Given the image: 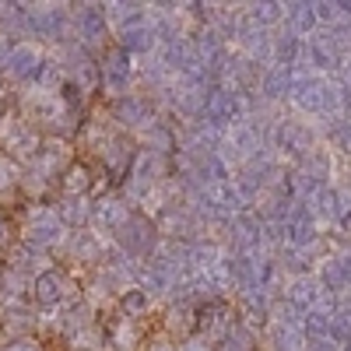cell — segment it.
I'll return each mask as SVG.
<instances>
[{
	"mask_svg": "<svg viewBox=\"0 0 351 351\" xmlns=\"http://www.w3.org/2000/svg\"><path fill=\"white\" fill-rule=\"evenodd\" d=\"M8 263H11L14 274H21V278H28V281H36V278H43L46 271H53L46 250H36V246H28V243L14 246V253H11Z\"/></svg>",
	"mask_w": 351,
	"mask_h": 351,
	"instance_id": "3957f363",
	"label": "cell"
},
{
	"mask_svg": "<svg viewBox=\"0 0 351 351\" xmlns=\"http://www.w3.org/2000/svg\"><path fill=\"white\" fill-rule=\"evenodd\" d=\"M18 183H21L18 165H14V162H0V197L14 193V186H18Z\"/></svg>",
	"mask_w": 351,
	"mask_h": 351,
	"instance_id": "ba28073f",
	"label": "cell"
},
{
	"mask_svg": "<svg viewBox=\"0 0 351 351\" xmlns=\"http://www.w3.org/2000/svg\"><path fill=\"white\" fill-rule=\"evenodd\" d=\"M152 351H172V348H152Z\"/></svg>",
	"mask_w": 351,
	"mask_h": 351,
	"instance_id": "4fadbf2b",
	"label": "cell"
},
{
	"mask_svg": "<svg viewBox=\"0 0 351 351\" xmlns=\"http://www.w3.org/2000/svg\"><path fill=\"white\" fill-rule=\"evenodd\" d=\"M56 215L64 218V225H74V228H84L88 221L95 218V204L88 197H64V204L56 208Z\"/></svg>",
	"mask_w": 351,
	"mask_h": 351,
	"instance_id": "5b68a950",
	"label": "cell"
},
{
	"mask_svg": "<svg viewBox=\"0 0 351 351\" xmlns=\"http://www.w3.org/2000/svg\"><path fill=\"white\" fill-rule=\"evenodd\" d=\"M39 49L36 46H18V49H11V56H8V71L14 74V77H36L39 74Z\"/></svg>",
	"mask_w": 351,
	"mask_h": 351,
	"instance_id": "8992f818",
	"label": "cell"
},
{
	"mask_svg": "<svg viewBox=\"0 0 351 351\" xmlns=\"http://www.w3.org/2000/svg\"><path fill=\"white\" fill-rule=\"evenodd\" d=\"M88 186H92V176H88L84 165H71L64 176V197H84Z\"/></svg>",
	"mask_w": 351,
	"mask_h": 351,
	"instance_id": "52a82bcc",
	"label": "cell"
},
{
	"mask_svg": "<svg viewBox=\"0 0 351 351\" xmlns=\"http://www.w3.org/2000/svg\"><path fill=\"white\" fill-rule=\"evenodd\" d=\"M4 236H8V225H4V215H0V243H4Z\"/></svg>",
	"mask_w": 351,
	"mask_h": 351,
	"instance_id": "7c38bea8",
	"label": "cell"
},
{
	"mask_svg": "<svg viewBox=\"0 0 351 351\" xmlns=\"http://www.w3.org/2000/svg\"><path fill=\"white\" fill-rule=\"evenodd\" d=\"M180 351H211V344L204 341V337H186V341L180 344Z\"/></svg>",
	"mask_w": 351,
	"mask_h": 351,
	"instance_id": "30bf717a",
	"label": "cell"
},
{
	"mask_svg": "<svg viewBox=\"0 0 351 351\" xmlns=\"http://www.w3.org/2000/svg\"><path fill=\"white\" fill-rule=\"evenodd\" d=\"M134 341H137V330H134V324H130V319H120V327H116V348L130 351V348H134Z\"/></svg>",
	"mask_w": 351,
	"mask_h": 351,
	"instance_id": "9c48e42d",
	"label": "cell"
},
{
	"mask_svg": "<svg viewBox=\"0 0 351 351\" xmlns=\"http://www.w3.org/2000/svg\"><path fill=\"white\" fill-rule=\"evenodd\" d=\"M127 221H130V211H127V204H123L120 197H102V200L95 204V225H99V228L116 232V228H123Z\"/></svg>",
	"mask_w": 351,
	"mask_h": 351,
	"instance_id": "277c9868",
	"label": "cell"
},
{
	"mask_svg": "<svg viewBox=\"0 0 351 351\" xmlns=\"http://www.w3.org/2000/svg\"><path fill=\"white\" fill-rule=\"evenodd\" d=\"M4 351H43V348H39L36 341H28V337H18V341H11Z\"/></svg>",
	"mask_w": 351,
	"mask_h": 351,
	"instance_id": "8fae6325",
	"label": "cell"
},
{
	"mask_svg": "<svg viewBox=\"0 0 351 351\" xmlns=\"http://www.w3.org/2000/svg\"><path fill=\"white\" fill-rule=\"evenodd\" d=\"M21 236H25L28 246H36V250H53V246H67L71 232H67L64 218L56 215V208H43V204H36V208L28 211V218H25Z\"/></svg>",
	"mask_w": 351,
	"mask_h": 351,
	"instance_id": "6da1fadb",
	"label": "cell"
},
{
	"mask_svg": "<svg viewBox=\"0 0 351 351\" xmlns=\"http://www.w3.org/2000/svg\"><path fill=\"white\" fill-rule=\"evenodd\" d=\"M32 291H36V299L43 302V306H64V302H71L74 299V281L64 274V271H46L43 278H36L32 281Z\"/></svg>",
	"mask_w": 351,
	"mask_h": 351,
	"instance_id": "7a4b0ae2",
	"label": "cell"
}]
</instances>
